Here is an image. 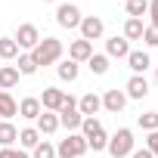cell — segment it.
I'll return each mask as SVG.
<instances>
[{"instance_id":"8fae6325","label":"cell","mask_w":158,"mask_h":158,"mask_svg":"<svg viewBox=\"0 0 158 158\" xmlns=\"http://www.w3.org/2000/svg\"><path fill=\"white\" fill-rule=\"evenodd\" d=\"M124 90H127L124 96H130V99H146V96H149V81H146L143 74H133Z\"/></svg>"},{"instance_id":"277c9868","label":"cell","mask_w":158,"mask_h":158,"mask_svg":"<svg viewBox=\"0 0 158 158\" xmlns=\"http://www.w3.org/2000/svg\"><path fill=\"white\" fill-rule=\"evenodd\" d=\"M56 115H59V124L68 127V130H77L81 121H84V115L77 112V99H74L71 93H65V102H62V109H59Z\"/></svg>"},{"instance_id":"7c38bea8","label":"cell","mask_w":158,"mask_h":158,"mask_svg":"<svg viewBox=\"0 0 158 158\" xmlns=\"http://www.w3.org/2000/svg\"><path fill=\"white\" fill-rule=\"evenodd\" d=\"M127 53H130V40H124V37H112V40H106V56H112V59H127Z\"/></svg>"},{"instance_id":"2e32d148","label":"cell","mask_w":158,"mask_h":158,"mask_svg":"<svg viewBox=\"0 0 158 158\" xmlns=\"http://www.w3.org/2000/svg\"><path fill=\"white\" fill-rule=\"evenodd\" d=\"M127 65L133 68V74H143V71L152 65V59H149V53H143V50H130V53H127Z\"/></svg>"},{"instance_id":"5b68a950","label":"cell","mask_w":158,"mask_h":158,"mask_svg":"<svg viewBox=\"0 0 158 158\" xmlns=\"http://www.w3.org/2000/svg\"><path fill=\"white\" fill-rule=\"evenodd\" d=\"M87 152V139L81 136V133H68L59 146H56V155L59 158H81Z\"/></svg>"},{"instance_id":"d4e9b609","label":"cell","mask_w":158,"mask_h":158,"mask_svg":"<svg viewBox=\"0 0 158 158\" xmlns=\"http://www.w3.org/2000/svg\"><path fill=\"white\" fill-rule=\"evenodd\" d=\"M124 3H127V16L130 19H139V16L149 13V0H124Z\"/></svg>"},{"instance_id":"ac0fdd59","label":"cell","mask_w":158,"mask_h":158,"mask_svg":"<svg viewBox=\"0 0 158 158\" xmlns=\"http://www.w3.org/2000/svg\"><path fill=\"white\" fill-rule=\"evenodd\" d=\"M19 68L16 65H0V90H13L19 84Z\"/></svg>"},{"instance_id":"3957f363","label":"cell","mask_w":158,"mask_h":158,"mask_svg":"<svg viewBox=\"0 0 158 158\" xmlns=\"http://www.w3.org/2000/svg\"><path fill=\"white\" fill-rule=\"evenodd\" d=\"M106 149H109L112 158H127V155L133 152V130H130V127H121V130L109 139Z\"/></svg>"},{"instance_id":"836d02e7","label":"cell","mask_w":158,"mask_h":158,"mask_svg":"<svg viewBox=\"0 0 158 158\" xmlns=\"http://www.w3.org/2000/svg\"><path fill=\"white\" fill-rule=\"evenodd\" d=\"M130 158H155V155H152L149 149H133V152H130Z\"/></svg>"},{"instance_id":"e0dca14e","label":"cell","mask_w":158,"mask_h":158,"mask_svg":"<svg viewBox=\"0 0 158 158\" xmlns=\"http://www.w3.org/2000/svg\"><path fill=\"white\" fill-rule=\"evenodd\" d=\"M40 112H44V109H40V99H37V96H25V99L19 102V115L28 118V121H37Z\"/></svg>"},{"instance_id":"f546056e","label":"cell","mask_w":158,"mask_h":158,"mask_svg":"<svg viewBox=\"0 0 158 158\" xmlns=\"http://www.w3.org/2000/svg\"><path fill=\"white\" fill-rule=\"evenodd\" d=\"M143 40H146V47H158V28L149 25V28L143 31Z\"/></svg>"},{"instance_id":"83f0119b","label":"cell","mask_w":158,"mask_h":158,"mask_svg":"<svg viewBox=\"0 0 158 158\" xmlns=\"http://www.w3.org/2000/svg\"><path fill=\"white\" fill-rule=\"evenodd\" d=\"M139 127L149 130V133L158 130V112H143V115H139Z\"/></svg>"},{"instance_id":"4fadbf2b","label":"cell","mask_w":158,"mask_h":158,"mask_svg":"<svg viewBox=\"0 0 158 158\" xmlns=\"http://www.w3.org/2000/svg\"><path fill=\"white\" fill-rule=\"evenodd\" d=\"M124 106H127V96H124V90H106V96H102V109H109L112 115H118Z\"/></svg>"},{"instance_id":"cb8c5ba5","label":"cell","mask_w":158,"mask_h":158,"mask_svg":"<svg viewBox=\"0 0 158 158\" xmlns=\"http://www.w3.org/2000/svg\"><path fill=\"white\" fill-rule=\"evenodd\" d=\"M87 65H90V71H93V74H106V71H109V56L93 53V56L87 59Z\"/></svg>"},{"instance_id":"484cf974","label":"cell","mask_w":158,"mask_h":158,"mask_svg":"<svg viewBox=\"0 0 158 158\" xmlns=\"http://www.w3.org/2000/svg\"><path fill=\"white\" fill-rule=\"evenodd\" d=\"M19 56V44L13 37H0V59H16Z\"/></svg>"},{"instance_id":"7402d4cb","label":"cell","mask_w":158,"mask_h":158,"mask_svg":"<svg viewBox=\"0 0 158 158\" xmlns=\"http://www.w3.org/2000/svg\"><path fill=\"white\" fill-rule=\"evenodd\" d=\"M40 143V133H37V127H25V130H19V146H25V149H34Z\"/></svg>"},{"instance_id":"d590c367","label":"cell","mask_w":158,"mask_h":158,"mask_svg":"<svg viewBox=\"0 0 158 158\" xmlns=\"http://www.w3.org/2000/svg\"><path fill=\"white\" fill-rule=\"evenodd\" d=\"M155 77H158V71H155Z\"/></svg>"},{"instance_id":"4dcf8cb0","label":"cell","mask_w":158,"mask_h":158,"mask_svg":"<svg viewBox=\"0 0 158 158\" xmlns=\"http://www.w3.org/2000/svg\"><path fill=\"white\" fill-rule=\"evenodd\" d=\"M146 149H149V152L158 158V130H152V133L146 136Z\"/></svg>"},{"instance_id":"ffe728a7","label":"cell","mask_w":158,"mask_h":158,"mask_svg":"<svg viewBox=\"0 0 158 158\" xmlns=\"http://www.w3.org/2000/svg\"><path fill=\"white\" fill-rule=\"evenodd\" d=\"M16 139H19L16 124H13V121H0V149H10Z\"/></svg>"},{"instance_id":"7a4b0ae2","label":"cell","mask_w":158,"mask_h":158,"mask_svg":"<svg viewBox=\"0 0 158 158\" xmlns=\"http://www.w3.org/2000/svg\"><path fill=\"white\" fill-rule=\"evenodd\" d=\"M81 136L87 139V149H93V152H102L106 146H109V136H106V130H102V124L96 121V118H84L81 121Z\"/></svg>"},{"instance_id":"8992f818","label":"cell","mask_w":158,"mask_h":158,"mask_svg":"<svg viewBox=\"0 0 158 158\" xmlns=\"http://www.w3.org/2000/svg\"><path fill=\"white\" fill-rule=\"evenodd\" d=\"M13 40L19 44V50H34V47H37V40H40V31H37V25L25 22V25H19V31H16V37H13Z\"/></svg>"},{"instance_id":"603a6c76","label":"cell","mask_w":158,"mask_h":158,"mask_svg":"<svg viewBox=\"0 0 158 158\" xmlns=\"http://www.w3.org/2000/svg\"><path fill=\"white\" fill-rule=\"evenodd\" d=\"M56 71H59V77H62V81H68V84H71V81H77V71H81V68H77V62L65 59V62H62Z\"/></svg>"},{"instance_id":"5bb4252c","label":"cell","mask_w":158,"mask_h":158,"mask_svg":"<svg viewBox=\"0 0 158 158\" xmlns=\"http://www.w3.org/2000/svg\"><path fill=\"white\" fill-rule=\"evenodd\" d=\"M56 130H59V115L56 112H40L37 115V133L40 136H50Z\"/></svg>"},{"instance_id":"f1b7e54d","label":"cell","mask_w":158,"mask_h":158,"mask_svg":"<svg viewBox=\"0 0 158 158\" xmlns=\"http://www.w3.org/2000/svg\"><path fill=\"white\" fill-rule=\"evenodd\" d=\"M34 158H56V146H50L47 139H40L34 146Z\"/></svg>"},{"instance_id":"d6a6232c","label":"cell","mask_w":158,"mask_h":158,"mask_svg":"<svg viewBox=\"0 0 158 158\" xmlns=\"http://www.w3.org/2000/svg\"><path fill=\"white\" fill-rule=\"evenodd\" d=\"M149 16H152V28H158V0H149Z\"/></svg>"},{"instance_id":"1f68e13d","label":"cell","mask_w":158,"mask_h":158,"mask_svg":"<svg viewBox=\"0 0 158 158\" xmlns=\"http://www.w3.org/2000/svg\"><path fill=\"white\" fill-rule=\"evenodd\" d=\"M0 158H28V152H19V149H0Z\"/></svg>"},{"instance_id":"30bf717a","label":"cell","mask_w":158,"mask_h":158,"mask_svg":"<svg viewBox=\"0 0 158 158\" xmlns=\"http://www.w3.org/2000/svg\"><path fill=\"white\" fill-rule=\"evenodd\" d=\"M90 56H93V44L90 40H84V37L81 40H71V47H68V59L71 62H87Z\"/></svg>"},{"instance_id":"d6986e66","label":"cell","mask_w":158,"mask_h":158,"mask_svg":"<svg viewBox=\"0 0 158 158\" xmlns=\"http://www.w3.org/2000/svg\"><path fill=\"white\" fill-rule=\"evenodd\" d=\"M13 115H19V102L10 96V90H0V118L10 121Z\"/></svg>"},{"instance_id":"ba28073f","label":"cell","mask_w":158,"mask_h":158,"mask_svg":"<svg viewBox=\"0 0 158 158\" xmlns=\"http://www.w3.org/2000/svg\"><path fill=\"white\" fill-rule=\"evenodd\" d=\"M77 28H81V37H84V40H90V44H93L96 37H102V31H106V25H102V19H99V16H84Z\"/></svg>"},{"instance_id":"6da1fadb","label":"cell","mask_w":158,"mask_h":158,"mask_svg":"<svg viewBox=\"0 0 158 158\" xmlns=\"http://www.w3.org/2000/svg\"><path fill=\"white\" fill-rule=\"evenodd\" d=\"M31 59L37 62V68H40V65H53V62L62 59V44H59L56 37H40L37 47L31 50Z\"/></svg>"},{"instance_id":"9c48e42d","label":"cell","mask_w":158,"mask_h":158,"mask_svg":"<svg viewBox=\"0 0 158 158\" xmlns=\"http://www.w3.org/2000/svg\"><path fill=\"white\" fill-rule=\"evenodd\" d=\"M62 102H65V90L44 87V93H40V109H44V112H59Z\"/></svg>"},{"instance_id":"52a82bcc","label":"cell","mask_w":158,"mask_h":158,"mask_svg":"<svg viewBox=\"0 0 158 158\" xmlns=\"http://www.w3.org/2000/svg\"><path fill=\"white\" fill-rule=\"evenodd\" d=\"M81 10H77L74 3H62L59 10H56V22L62 25V28H77V25H81Z\"/></svg>"},{"instance_id":"44dd1931","label":"cell","mask_w":158,"mask_h":158,"mask_svg":"<svg viewBox=\"0 0 158 158\" xmlns=\"http://www.w3.org/2000/svg\"><path fill=\"white\" fill-rule=\"evenodd\" d=\"M143 31H146L143 19H127L124 22V40H143Z\"/></svg>"},{"instance_id":"4316f807","label":"cell","mask_w":158,"mask_h":158,"mask_svg":"<svg viewBox=\"0 0 158 158\" xmlns=\"http://www.w3.org/2000/svg\"><path fill=\"white\" fill-rule=\"evenodd\" d=\"M16 68H19V74H34V71H37V62L31 59V53H22Z\"/></svg>"},{"instance_id":"e575fe53","label":"cell","mask_w":158,"mask_h":158,"mask_svg":"<svg viewBox=\"0 0 158 158\" xmlns=\"http://www.w3.org/2000/svg\"><path fill=\"white\" fill-rule=\"evenodd\" d=\"M44 3H56V0H44Z\"/></svg>"},{"instance_id":"9a60e30c","label":"cell","mask_w":158,"mask_h":158,"mask_svg":"<svg viewBox=\"0 0 158 158\" xmlns=\"http://www.w3.org/2000/svg\"><path fill=\"white\" fill-rule=\"evenodd\" d=\"M99 109H102V99H99L96 93H87V96H81V99H77V112H81L84 118H93Z\"/></svg>"}]
</instances>
